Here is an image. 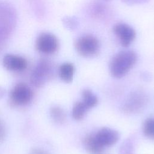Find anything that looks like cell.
I'll return each instance as SVG.
<instances>
[{
  "label": "cell",
  "instance_id": "1",
  "mask_svg": "<svg viewBox=\"0 0 154 154\" xmlns=\"http://www.w3.org/2000/svg\"><path fill=\"white\" fill-rule=\"evenodd\" d=\"M137 60V55L133 51H122L117 53L109 64L111 74L116 78L123 77L134 66Z\"/></svg>",
  "mask_w": 154,
  "mask_h": 154
},
{
  "label": "cell",
  "instance_id": "2",
  "mask_svg": "<svg viewBox=\"0 0 154 154\" xmlns=\"http://www.w3.org/2000/svg\"><path fill=\"white\" fill-rule=\"evenodd\" d=\"M54 73V68L52 62L47 59H41L31 74L30 82L35 87H42L52 78Z\"/></svg>",
  "mask_w": 154,
  "mask_h": 154
},
{
  "label": "cell",
  "instance_id": "3",
  "mask_svg": "<svg viewBox=\"0 0 154 154\" xmlns=\"http://www.w3.org/2000/svg\"><path fill=\"white\" fill-rule=\"evenodd\" d=\"M75 48L79 55L85 58L97 55L100 49V44L97 37L91 34L78 37L74 42Z\"/></svg>",
  "mask_w": 154,
  "mask_h": 154
},
{
  "label": "cell",
  "instance_id": "4",
  "mask_svg": "<svg viewBox=\"0 0 154 154\" xmlns=\"http://www.w3.org/2000/svg\"><path fill=\"white\" fill-rule=\"evenodd\" d=\"M16 14L8 4L0 2V45L8 37L16 24Z\"/></svg>",
  "mask_w": 154,
  "mask_h": 154
},
{
  "label": "cell",
  "instance_id": "5",
  "mask_svg": "<svg viewBox=\"0 0 154 154\" xmlns=\"http://www.w3.org/2000/svg\"><path fill=\"white\" fill-rule=\"evenodd\" d=\"M33 92L31 87L24 82L16 84L11 89L9 99L10 103L14 106H24L32 100Z\"/></svg>",
  "mask_w": 154,
  "mask_h": 154
},
{
  "label": "cell",
  "instance_id": "6",
  "mask_svg": "<svg viewBox=\"0 0 154 154\" xmlns=\"http://www.w3.org/2000/svg\"><path fill=\"white\" fill-rule=\"evenodd\" d=\"M146 94L141 91L132 92L124 102L122 109L126 114H135L141 111L147 102Z\"/></svg>",
  "mask_w": 154,
  "mask_h": 154
},
{
  "label": "cell",
  "instance_id": "7",
  "mask_svg": "<svg viewBox=\"0 0 154 154\" xmlns=\"http://www.w3.org/2000/svg\"><path fill=\"white\" fill-rule=\"evenodd\" d=\"M58 40L57 37L50 32L41 33L36 39L37 50L44 54H54L58 49Z\"/></svg>",
  "mask_w": 154,
  "mask_h": 154
},
{
  "label": "cell",
  "instance_id": "8",
  "mask_svg": "<svg viewBox=\"0 0 154 154\" xmlns=\"http://www.w3.org/2000/svg\"><path fill=\"white\" fill-rule=\"evenodd\" d=\"M113 32L119 38L120 45L128 47L136 37V32L133 28L125 23H118L113 27Z\"/></svg>",
  "mask_w": 154,
  "mask_h": 154
},
{
  "label": "cell",
  "instance_id": "9",
  "mask_svg": "<svg viewBox=\"0 0 154 154\" xmlns=\"http://www.w3.org/2000/svg\"><path fill=\"white\" fill-rule=\"evenodd\" d=\"M2 64L8 70L22 72L27 68L28 61L23 57L14 54H7L2 59Z\"/></svg>",
  "mask_w": 154,
  "mask_h": 154
},
{
  "label": "cell",
  "instance_id": "10",
  "mask_svg": "<svg viewBox=\"0 0 154 154\" xmlns=\"http://www.w3.org/2000/svg\"><path fill=\"white\" fill-rule=\"evenodd\" d=\"M97 141L104 147L116 144L120 138L119 133L109 128H102L94 133Z\"/></svg>",
  "mask_w": 154,
  "mask_h": 154
},
{
  "label": "cell",
  "instance_id": "11",
  "mask_svg": "<svg viewBox=\"0 0 154 154\" xmlns=\"http://www.w3.org/2000/svg\"><path fill=\"white\" fill-rule=\"evenodd\" d=\"M85 150L90 154H103L104 147L102 146L96 140L94 134L87 135L83 141Z\"/></svg>",
  "mask_w": 154,
  "mask_h": 154
},
{
  "label": "cell",
  "instance_id": "12",
  "mask_svg": "<svg viewBox=\"0 0 154 154\" xmlns=\"http://www.w3.org/2000/svg\"><path fill=\"white\" fill-rule=\"evenodd\" d=\"M75 72V67L70 63H63L58 69V75L61 79L66 83L72 81Z\"/></svg>",
  "mask_w": 154,
  "mask_h": 154
},
{
  "label": "cell",
  "instance_id": "13",
  "mask_svg": "<svg viewBox=\"0 0 154 154\" xmlns=\"http://www.w3.org/2000/svg\"><path fill=\"white\" fill-rule=\"evenodd\" d=\"M89 108L82 102H76L72 108V117L76 120H81L84 118Z\"/></svg>",
  "mask_w": 154,
  "mask_h": 154
},
{
  "label": "cell",
  "instance_id": "14",
  "mask_svg": "<svg viewBox=\"0 0 154 154\" xmlns=\"http://www.w3.org/2000/svg\"><path fill=\"white\" fill-rule=\"evenodd\" d=\"M50 115L52 119L58 124L64 123L66 120V112L62 108L58 106H54L51 108Z\"/></svg>",
  "mask_w": 154,
  "mask_h": 154
},
{
  "label": "cell",
  "instance_id": "15",
  "mask_svg": "<svg viewBox=\"0 0 154 154\" xmlns=\"http://www.w3.org/2000/svg\"><path fill=\"white\" fill-rule=\"evenodd\" d=\"M82 102L90 109L95 106L98 103L97 96L88 89H85L82 92Z\"/></svg>",
  "mask_w": 154,
  "mask_h": 154
},
{
  "label": "cell",
  "instance_id": "16",
  "mask_svg": "<svg viewBox=\"0 0 154 154\" xmlns=\"http://www.w3.org/2000/svg\"><path fill=\"white\" fill-rule=\"evenodd\" d=\"M143 133L150 140H154V117L147 119L143 124Z\"/></svg>",
  "mask_w": 154,
  "mask_h": 154
},
{
  "label": "cell",
  "instance_id": "17",
  "mask_svg": "<svg viewBox=\"0 0 154 154\" xmlns=\"http://www.w3.org/2000/svg\"><path fill=\"white\" fill-rule=\"evenodd\" d=\"M62 22L65 28L70 31L75 30L79 24L78 18L75 16H66L63 19Z\"/></svg>",
  "mask_w": 154,
  "mask_h": 154
},
{
  "label": "cell",
  "instance_id": "18",
  "mask_svg": "<svg viewBox=\"0 0 154 154\" xmlns=\"http://www.w3.org/2000/svg\"><path fill=\"white\" fill-rule=\"evenodd\" d=\"M119 154H134V148L132 141L127 140L120 147Z\"/></svg>",
  "mask_w": 154,
  "mask_h": 154
},
{
  "label": "cell",
  "instance_id": "19",
  "mask_svg": "<svg viewBox=\"0 0 154 154\" xmlns=\"http://www.w3.org/2000/svg\"><path fill=\"white\" fill-rule=\"evenodd\" d=\"M105 11V8L100 3H96L93 4L91 8V13L95 17H100L104 14Z\"/></svg>",
  "mask_w": 154,
  "mask_h": 154
},
{
  "label": "cell",
  "instance_id": "20",
  "mask_svg": "<svg viewBox=\"0 0 154 154\" xmlns=\"http://www.w3.org/2000/svg\"><path fill=\"white\" fill-rule=\"evenodd\" d=\"M122 2L127 5H137L147 2L149 0H121Z\"/></svg>",
  "mask_w": 154,
  "mask_h": 154
},
{
  "label": "cell",
  "instance_id": "21",
  "mask_svg": "<svg viewBox=\"0 0 154 154\" xmlns=\"http://www.w3.org/2000/svg\"><path fill=\"white\" fill-rule=\"evenodd\" d=\"M6 136V128L4 123L0 120V142L2 141Z\"/></svg>",
  "mask_w": 154,
  "mask_h": 154
},
{
  "label": "cell",
  "instance_id": "22",
  "mask_svg": "<svg viewBox=\"0 0 154 154\" xmlns=\"http://www.w3.org/2000/svg\"><path fill=\"white\" fill-rule=\"evenodd\" d=\"M30 154H49V153L42 149L33 148L30 151Z\"/></svg>",
  "mask_w": 154,
  "mask_h": 154
},
{
  "label": "cell",
  "instance_id": "23",
  "mask_svg": "<svg viewBox=\"0 0 154 154\" xmlns=\"http://www.w3.org/2000/svg\"><path fill=\"white\" fill-rule=\"evenodd\" d=\"M4 93H5L4 89L1 88V87H0V99L3 97V96L4 95Z\"/></svg>",
  "mask_w": 154,
  "mask_h": 154
},
{
  "label": "cell",
  "instance_id": "24",
  "mask_svg": "<svg viewBox=\"0 0 154 154\" xmlns=\"http://www.w3.org/2000/svg\"><path fill=\"white\" fill-rule=\"evenodd\" d=\"M105 1H108V0H105Z\"/></svg>",
  "mask_w": 154,
  "mask_h": 154
}]
</instances>
